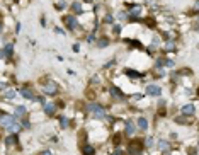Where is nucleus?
Listing matches in <instances>:
<instances>
[{
    "label": "nucleus",
    "mask_w": 199,
    "mask_h": 155,
    "mask_svg": "<svg viewBox=\"0 0 199 155\" xmlns=\"http://www.w3.org/2000/svg\"><path fill=\"white\" fill-rule=\"evenodd\" d=\"M56 91H58V87H56L55 82H48V84H46L44 94H56Z\"/></svg>",
    "instance_id": "obj_5"
},
{
    "label": "nucleus",
    "mask_w": 199,
    "mask_h": 155,
    "mask_svg": "<svg viewBox=\"0 0 199 155\" xmlns=\"http://www.w3.org/2000/svg\"><path fill=\"white\" fill-rule=\"evenodd\" d=\"M21 94H22V97H26V99H34V94H32L31 89H22Z\"/></svg>",
    "instance_id": "obj_8"
},
{
    "label": "nucleus",
    "mask_w": 199,
    "mask_h": 155,
    "mask_svg": "<svg viewBox=\"0 0 199 155\" xmlns=\"http://www.w3.org/2000/svg\"><path fill=\"white\" fill-rule=\"evenodd\" d=\"M12 49H14V46H12V44H9L5 49H3V51H5V55H12Z\"/></svg>",
    "instance_id": "obj_22"
},
{
    "label": "nucleus",
    "mask_w": 199,
    "mask_h": 155,
    "mask_svg": "<svg viewBox=\"0 0 199 155\" xmlns=\"http://www.w3.org/2000/svg\"><path fill=\"white\" fill-rule=\"evenodd\" d=\"M140 14H141V7H140V5H135L131 9V16H140Z\"/></svg>",
    "instance_id": "obj_16"
},
{
    "label": "nucleus",
    "mask_w": 199,
    "mask_h": 155,
    "mask_svg": "<svg viewBox=\"0 0 199 155\" xmlns=\"http://www.w3.org/2000/svg\"><path fill=\"white\" fill-rule=\"evenodd\" d=\"M126 133H128V135H133V133H135V124H133V121H126Z\"/></svg>",
    "instance_id": "obj_10"
},
{
    "label": "nucleus",
    "mask_w": 199,
    "mask_h": 155,
    "mask_svg": "<svg viewBox=\"0 0 199 155\" xmlns=\"http://www.w3.org/2000/svg\"><path fill=\"white\" fill-rule=\"evenodd\" d=\"M3 96H5V99H14V97H16V92H14L12 89H7Z\"/></svg>",
    "instance_id": "obj_15"
},
{
    "label": "nucleus",
    "mask_w": 199,
    "mask_h": 155,
    "mask_svg": "<svg viewBox=\"0 0 199 155\" xmlns=\"http://www.w3.org/2000/svg\"><path fill=\"white\" fill-rule=\"evenodd\" d=\"M104 21H106V22H113V17H111V16H106V17H104Z\"/></svg>",
    "instance_id": "obj_27"
},
{
    "label": "nucleus",
    "mask_w": 199,
    "mask_h": 155,
    "mask_svg": "<svg viewBox=\"0 0 199 155\" xmlns=\"http://www.w3.org/2000/svg\"><path fill=\"white\" fill-rule=\"evenodd\" d=\"M3 56H5V51H3V49H0V58H3Z\"/></svg>",
    "instance_id": "obj_29"
},
{
    "label": "nucleus",
    "mask_w": 199,
    "mask_h": 155,
    "mask_svg": "<svg viewBox=\"0 0 199 155\" xmlns=\"http://www.w3.org/2000/svg\"><path fill=\"white\" fill-rule=\"evenodd\" d=\"M0 31H2V24H0Z\"/></svg>",
    "instance_id": "obj_31"
},
{
    "label": "nucleus",
    "mask_w": 199,
    "mask_h": 155,
    "mask_svg": "<svg viewBox=\"0 0 199 155\" xmlns=\"http://www.w3.org/2000/svg\"><path fill=\"white\" fill-rule=\"evenodd\" d=\"M158 148H160V150H164V152H167V150L170 148V147H169V143H167V142L160 140V142H158Z\"/></svg>",
    "instance_id": "obj_12"
},
{
    "label": "nucleus",
    "mask_w": 199,
    "mask_h": 155,
    "mask_svg": "<svg viewBox=\"0 0 199 155\" xmlns=\"http://www.w3.org/2000/svg\"><path fill=\"white\" fill-rule=\"evenodd\" d=\"M146 147H148V148L153 147V138H146Z\"/></svg>",
    "instance_id": "obj_23"
},
{
    "label": "nucleus",
    "mask_w": 199,
    "mask_h": 155,
    "mask_svg": "<svg viewBox=\"0 0 199 155\" xmlns=\"http://www.w3.org/2000/svg\"><path fill=\"white\" fill-rule=\"evenodd\" d=\"M17 143V138H16V135H12V136H9V138H7V145H16Z\"/></svg>",
    "instance_id": "obj_18"
},
{
    "label": "nucleus",
    "mask_w": 199,
    "mask_h": 155,
    "mask_svg": "<svg viewBox=\"0 0 199 155\" xmlns=\"http://www.w3.org/2000/svg\"><path fill=\"white\" fill-rule=\"evenodd\" d=\"M113 92H114V96H116V97H121V91H118L116 87L113 89Z\"/></svg>",
    "instance_id": "obj_24"
},
{
    "label": "nucleus",
    "mask_w": 199,
    "mask_h": 155,
    "mask_svg": "<svg viewBox=\"0 0 199 155\" xmlns=\"http://www.w3.org/2000/svg\"><path fill=\"white\" fill-rule=\"evenodd\" d=\"M63 22H67V26L70 27V29H75V27H77V21H75L73 16H65L63 17Z\"/></svg>",
    "instance_id": "obj_3"
},
{
    "label": "nucleus",
    "mask_w": 199,
    "mask_h": 155,
    "mask_svg": "<svg viewBox=\"0 0 199 155\" xmlns=\"http://www.w3.org/2000/svg\"><path fill=\"white\" fill-rule=\"evenodd\" d=\"M44 111H46V114H55L56 106H55V104H51V102H48V104H44Z\"/></svg>",
    "instance_id": "obj_7"
},
{
    "label": "nucleus",
    "mask_w": 199,
    "mask_h": 155,
    "mask_svg": "<svg viewBox=\"0 0 199 155\" xmlns=\"http://www.w3.org/2000/svg\"><path fill=\"white\" fill-rule=\"evenodd\" d=\"M72 9H73V12H78V14H80L82 12V3L80 2H75L73 5H72Z\"/></svg>",
    "instance_id": "obj_17"
},
{
    "label": "nucleus",
    "mask_w": 199,
    "mask_h": 155,
    "mask_svg": "<svg viewBox=\"0 0 199 155\" xmlns=\"http://www.w3.org/2000/svg\"><path fill=\"white\" fill-rule=\"evenodd\" d=\"M60 124H61V126H63V128H67V126H68V124H70V121H68V119H67V118H61V121H60Z\"/></svg>",
    "instance_id": "obj_20"
},
{
    "label": "nucleus",
    "mask_w": 199,
    "mask_h": 155,
    "mask_svg": "<svg viewBox=\"0 0 199 155\" xmlns=\"http://www.w3.org/2000/svg\"><path fill=\"white\" fill-rule=\"evenodd\" d=\"M107 43H109V41H107V39H100V41H99V46H106Z\"/></svg>",
    "instance_id": "obj_25"
},
{
    "label": "nucleus",
    "mask_w": 199,
    "mask_h": 155,
    "mask_svg": "<svg viewBox=\"0 0 199 155\" xmlns=\"http://www.w3.org/2000/svg\"><path fill=\"white\" fill-rule=\"evenodd\" d=\"M172 48H175V44H174L172 41H169V43H167V49H172Z\"/></svg>",
    "instance_id": "obj_26"
},
{
    "label": "nucleus",
    "mask_w": 199,
    "mask_h": 155,
    "mask_svg": "<svg viewBox=\"0 0 199 155\" xmlns=\"http://www.w3.org/2000/svg\"><path fill=\"white\" fill-rule=\"evenodd\" d=\"M138 126H140L141 129H146V128H148V121L145 119V118H140V119H138Z\"/></svg>",
    "instance_id": "obj_14"
},
{
    "label": "nucleus",
    "mask_w": 199,
    "mask_h": 155,
    "mask_svg": "<svg viewBox=\"0 0 199 155\" xmlns=\"http://www.w3.org/2000/svg\"><path fill=\"white\" fill-rule=\"evenodd\" d=\"M114 155H123V153H121V152H116V153H114Z\"/></svg>",
    "instance_id": "obj_30"
},
{
    "label": "nucleus",
    "mask_w": 199,
    "mask_h": 155,
    "mask_svg": "<svg viewBox=\"0 0 199 155\" xmlns=\"http://www.w3.org/2000/svg\"><path fill=\"white\" fill-rule=\"evenodd\" d=\"M84 153H85V155H92V153H94V148H90V147L87 145L85 148H84Z\"/></svg>",
    "instance_id": "obj_19"
},
{
    "label": "nucleus",
    "mask_w": 199,
    "mask_h": 155,
    "mask_svg": "<svg viewBox=\"0 0 199 155\" xmlns=\"http://www.w3.org/2000/svg\"><path fill=\"white\" fill-rule=\"evenodd\" d=\"M140 145H141V142H135V143H131V145H129V147H131V148H129V152H131V153H138L140 150H141V147H140Z\"/></svg>",
    "instance_id": "obj_6"
},
{
    "label": "nucleus",
    "mask_w": 199,
    "mask_h": 155,
    "mask_svg": "<svg viewBox=\"0 0 199 155\" xmlns=\"http://www.w3.org/2000/svg\"><path fill=\"white\" fill-rule=\"evenodd\" d=\"M14 123V116H9V114H3L2 118H0V124L2 126H10Z\"/></svg>",
    "instance_id": "obj_4"
},
{
    "label": "nucleus",
    "mask_w": 199,
    "mask_h": 155,
    "mask_svg": "<svg viewBox=\"0 0 199 155\" xmlns=\"http://www.w3.org/2000/svg\"><path fill=\"white\" fill-rule=\"evenodd\" d=\"M89 111L95 118H104V116H106V109H104L100 104H89Z\"/></svg>",
    "instance_id": "obj_1"
},
{
    "label": "nucleus",
    "mask_w": 199,
    "mask_h": 155,
    "mask_svg": "<svg viewBox=\"0 0 199 155\" xmlns=\"http://www.w3.org/2000/svg\"><path fill=\"white\" fill-rule=\"evenodd\" d=\"M7 129H9V133H12V135H16L17 131L21 129V124H16V123H12L10 126H7Z\"/></svg>",
    "instance_id": "obj_9"
},
{
    "label": "nucleus",
    "mask_w": 199,
    "mask_h": 155,
    "mask_svg": "<svg viewBox=\"0 0 199 155\" xmlns=\"http://www.w3.org/2000/svg\"><path fill=\"white\" fill-rule=\"evenodd\" d=\"M39 155H53V153H51V152H48V150H44V152H41Z\"/></svg>",
    "instance_id": "obj_28"
},
{
    "label": "nucleus",
    "mask_w": 199,
    "mask_h": 155,
    "mask_svg": "<svg viewBox=\"0 0 199 155\" xmlns=\"http://www.w3.org/2000/svg\"><path fill=\"white\" fill-rule=\"evenodd\" d=\"M182 113H184V114H194V106H191V104H186V106L182 107Z\"/></svg>",
    "instance_id": "obj_11"
},
{
    "label": "nucleus",
    "mask_w": 199,
    "mask_h": 155,
    "mask_svg": "<svg viewBox=\"0 0 199 155\" xmlns=\"http://www.w3.org/2000/svg\"><path fill=\"white\" fill-rule=\"evenodd\" d=\"M177 123H189V119H187L186 116H179L177 118Z\"/></svg>",
    "instance_id": "obj_21"
},
{
    "label": "nucleus",
    "mask_w": 199,
    "mask_h": 155,
    "mask_svg": "<svg viewBox=\"0 0 199 155\" xmlns=\"http://www.w3.org/2000/svg\"><path fill=\"white\" fill-rule=\"evenodd\" d=\"M26 114V107L24 106H17L16 107V116H24Z\"/></svg>",
    "instance_id": "obj_13"
},
{
    "label": "nucleus",
    "mask_w": 199,
    "mask_h": 155,
    "mask_svg": "<svg viewBox=\"0 0 199 155\" xmlns=\"http://www.w3.org/2000/svg\"><path fill=\"white\" fill-rule=\"evenodd\" d=\"M160 92H162V89L158 87V85H146V94H150V96H160Z\"/></svg>",
    "instance_id": "obj_2"
}]
</instances>
